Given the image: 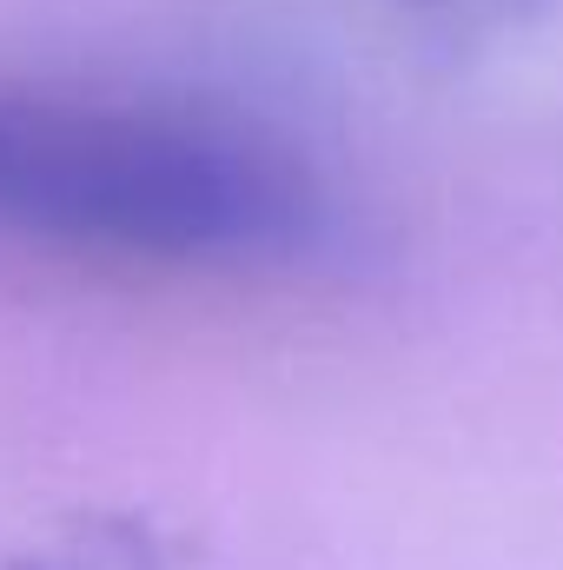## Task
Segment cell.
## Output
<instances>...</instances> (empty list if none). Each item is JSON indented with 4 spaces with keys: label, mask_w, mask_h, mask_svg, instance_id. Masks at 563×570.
Instances as JSON below:
<instances>
[{
    "label": "cell",
    "mask_w": 563,
    "mask_h": 570,
    "mask_svg": "<svg viewBox=\"0 0 563 570\" xmlns=\"http://www.w3.org/2000/svg\"><path fill=\"white\" fill-rule=\"evenodd\" d=\"M332 239V193L253 120L0 80V246L140 273H292Z\"/></svg>",
    "instance_id": "cell-1"
},
{
    "label": "cell",
    "mask_w": 563,
    "mask_h": 570,
    "mask_svg": "<svg viewBox=\"0 0 563 570\" xmlns=\"http://www.w3.org/2000/svg\"><path fill=\"white\" fill-rule=\"evenodd\" d=\"M418 7H431V13H451V20H457V13H484V20H504L517 0H418Z\"/></svg>",
    "instance_id": "cell-2"
}]
</instances>
